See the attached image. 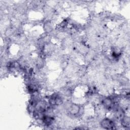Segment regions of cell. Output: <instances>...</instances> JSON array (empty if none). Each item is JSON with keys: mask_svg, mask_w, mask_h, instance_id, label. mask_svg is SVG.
<instances>
[{"mask_svg": "<svg viewBox=\"0 0 130 130\" xmlns=\"http://www.w3.org/2000/svg\"><path fill=\"white\" fill-rule=\"evenodd\" d=\"M81 107L78 104L72 103L70 105L68 110L70 114L75 116L79 114L81 111Z\"/></svg>", "mask_w": 130, "mask_h": 130, "instance_id": "1", "label": "cell"}, {"mask_svg": "<svg viewBox=\"0 0 130 130\" xmlns=\"http://www.w3.org/2000/svg\"><path fill=\"white\" fill-rule=\"evenodd\" d=\"M102 104L107 109H110L113 108L114 101L111 98H105L102 101Z\"/></svg>", "mask_w": 130, "mask_h": 130, "instance_id": "3", "label": "cell"}, {"mask_svg": "<svg viewBox=\"0 0 130 130\" xmlns=\"http://www.w3.org/2000/svg\"><path fill=\"white\" fill-rule=\"evenodd\" d=\"M101 125L102 127L107 129H114L115 127V123L114 121L108 118L103 119L101 122Z\"/></svg>", "mask_w": 130, "mask_h": 130, "instance_id": "2", "label": "cell"}, {"mask_svg": "<svg viewBox=\"0 0 130 130\" xmlns=\"http://www.w3.org/2000/svg\"><path fill=\"white\" fill-rule=\"evenodd\" d=\"M44 28H45L44 29H45V31H46L47 32L51 31L52 30V26L51 23L50 22H47L45 23L44 25Z\"/></svg>", "mask_w": 130, "mask_h": 130, "instance_id": "5", "label": "cell"}, {"mask_svg": "<svg viewBox=\"0 0 130 130\" xmlns=\"http://www.w3.org/2000/svg\"><path fill=\"white\" fill-rule=\"evenodd\" d=\"M130 123V120L128 116L126 115H123L121 119V125L125 127H129Z\"/></svg>", "mask_w": 130, "mask_h": 130, "instance_id": "4", "label": "cell"}, {"mask_svg": "<svg viewBox=\"0 0 130 130\" xmlns=\"http://www.w3.org/2000/svg\"><path fill=\"white\" fill-rule=\"evenodd\" d=\"M43 64H44V61L42 59V58H38V60H37V66L39 68H41L43 66Z\"/></svg>", "mask_w": 130, "mask_h": 130, "instance_id": "6", "label": "cell"}]
</instances>
